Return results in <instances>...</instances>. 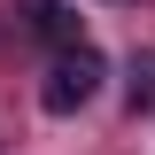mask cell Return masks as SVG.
<instances>
[{
  "mask_svg": "<svg viewBox=\"0 0 155 155\" xmlns=\"http://www.w3.org/2000/svg\"><path fill=\"white\" fill-rule=\"evenodd\" d=\"M124 101H132V116H140V109H147V101H155V70H140V78H132V85H124Z\"/></svg>",
  "mask_w": 155,
  "mask_h": 155,
  "instance_id": "obj_2",
  "label": "cell"
},
{
  "mask_svg": "<svg viewBox=\"0 0 155 155\" xmlns=\"http://www.w3.org/2000/svg\"><path fill=\"white\" fill-rule=\"evenodd\" d=\"M16 8H23V23H31V31H39V23H47V16H54V8H62V0H16Z\"/></svg>",
  "mask_w": 155,
  "mask_h": 155,
  "instance_id": "obj_3",
  "label": "cell"
},
{
  "mask_svg": "<svg viewBox=\"0 0 155 155\" xmlns=\"http://www.w3.org/2000/svg\"><path fill=\"white\" fill-rule=\"evenodd\" d=\"M101 78H109V62H101V47H62L54 54V70H47V85H39V109L47 116H78L85 101L101 93Z\"/></svg>",
  "mask_w": 155,
  "mask_h": 155,
  "instance_id": "obj_1",
  "label": "cell"
}]
</instances>
